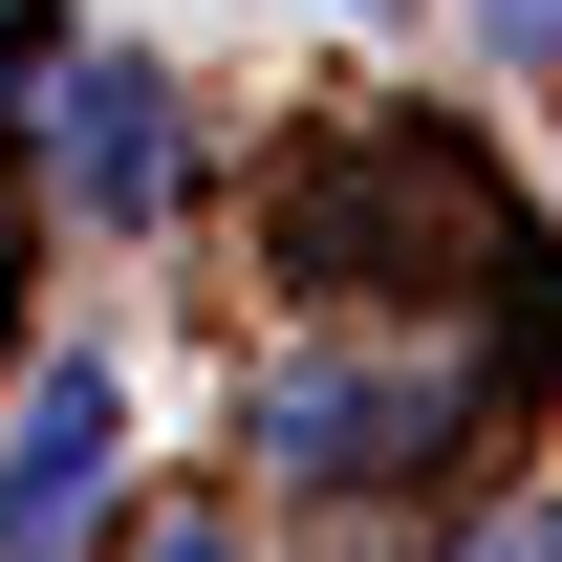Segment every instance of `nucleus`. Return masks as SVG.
Returning <instances> with one entry per match:
<instances>
[{
    "label": "nucleus",
    "mask_w": 562,
    "mask_h": 562,
    "mask_svg": "<svg viewBox=\"0 0 562 562\" xmlns=\"http://www.w3.org/2000/svg\"><path fill=\"white\" fill-rule=\"evenodd\" d=\"M109 454H131V390L66 347L44 390H22V432H0V562H66L87 519H109Z\"/></svg>",
    "instance_id": "f257e3e1"
},
{
    "label": "nucleus",
    "mask_w": 562,
    "mask_h": 562,
    "mask_svg": "<svg viewBox=\"0 0 562 562\" xmlns=\"http://www.w3.org/2000/svg\"><path fill=\"white\" fill-rule=\"evenodd\" d=\"M260 454H281V476H325V497H368L390 454H432V368H347V347L260 368Z\"/></svg>",
    "instance_id": "f03ea898"
},
{
    "label": "nucleus",
    "mask_w": 562,
    "mask_h": 562,
    "mask_svg": "<svg viewBox=\"0 0 562 562\" xmlns=\"http://www.w3.org/2000/svg\"><path fill=\"white\" fill-rule=\"evenodd\" d=\"M66 173H87V216H173V173H195V151H173V87H151V66H87L66 87Z\"/></svg>",
    "instance_id": "7ed1b4c3"
},
{
    "label": "nucleus",
    "mask_w": 562,
    "mask_h": 562,
    "mask_svg": "<svg viewBox=\"0 0 562 562\" xmlns=\"http://www.w3.org/2000/svg\"><path fill=\"white\" fill-rule=\"evenodd\" d=\"M476 44L497 66H562V0H476Z\"/></svg>",
    "instance_id": "20e7f679"
},
{
    "label": "nucleus",
    "mask_w": 562,
    "mask_h": 562,
    "mask_svg": "<svg viewBox=\"0 0 562 562\" xmlns=\"http://www.w3.org/2000/svg\"><path fill=\"white\" fill-rule=\"evenodd\" d=\"M131 562H260V541H238V519H151Z\"/></svg>",
    "instance_id": "39448f33"
},
{
    "label": "nucleus",
    "mask_w": 562,
    "mask_h": 562,
    "mask_svg": "<svg viewBox=\"0 0 562 562\" xmlns=\"http://www.w3.org/2000/svg\"><path fill=\"white\" fill-rule=\"evenodd\" d=\"M519 562H562V497H541V519H519Z\"/></svg>",
    "instance_id": "423d86ee"
},
{
    "label": "nucleus",
    "mask_w": 562,
    "mask_h": 562,
    "mask_svg": "<svg viewBox=\"0 0 562 562\" xmlns=\"http://www.w3.org/2000/svg\"><path fill=\"white\" fill-rule=\"evenodd\" d=\"M347 22H412V0H347Z\"/></svg>",
    "instance_id": "0eeeda50"
}]
</instances>
